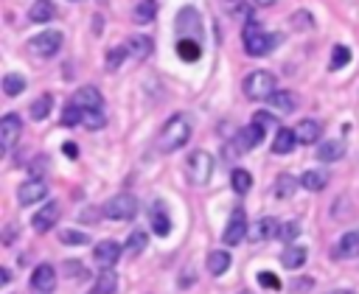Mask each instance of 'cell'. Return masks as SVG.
I'll return each instance as SVG.
<instances>
[{
  "mask_svg": "<svg viewBox=\"0 0 359 294\" xmlns=\"http://www.w3.org/2000/svg\"><path fill=\"white\" fill-rule=\"evenodd\" d=\"M188 140H191V118L185 112H177L163 123V129L157 134V148L163 154H171V151L182 148Z\"/></svg>",
  "mask_w": 359,
  "mask_h": 294,
  "instance_id": "obj_1",
  "label": "cell"
},
{
  "mask_svg": "<svg viewBox=\"0 0 359 294\" xmlns=\"http://www.w3.org/2000/svg\"><path fill=\"white\" fill-rule=\"evenodd\" d=\"M275 45H278V34H266V31L250 17L247 25H244V50H247L250 56H264V53H269Z\"/></svg>",
  "mask_w": 359,
  "mask_h": 294,
  "instance_id": "obj_2",
  "label": "cell"
},
{
  "mask_svg": "<svg viewBox=\"0 0 359 294\" xmlns=\"http://www.w3.org/2000/svg\"><path fill=\"white\" fill-rule=\"evenodd\" d=\"M275 84L278 78L269 70H252L244 78V95L250 101H269V95L275 92Z\"/></svg>",
  "mask_w": 359,
  "mask_h": 294,
  "instance_id": "obj_3",
  "label": "cell"
},
{
  "mask_svg": "<svg viewBox=\"0 0 359 294\" xmlns=\"http://www.w3.org/2000/svg\"><path fill=\"white\" fill-rule=\"evenodd\" d=\"M210 171H213V157L208 151H194L185 162V176L191 185H205L210 179Z\"/></svg>",
  "mask_w": 359,
  "mask_h": 294,
  "instance_id": "obj_4",
  "label": "cell"
},
{
  "mask_svg": "<svg viewBox=\"0 0 359 294\" xmlns=\"http://www.w3.org/2000/svg\"><path fill=\"white\" fill-rule=\"evenodd\" d=\"M137 213V199L132 193H115L107 204H104V216L115 218V221H129Z\"/></svg>",
  "mask_w": 359,
  "mask_h": 294,
  "instance_id": "obj_5",
  "label": "cell"
},
{
  "mask_svg": "<svg viewBox=\"0 0 359 294\" xmlns=\"http://www.w3.org/2000/svg\"><path fill=\"white\" fill-rule=\"evenodd\" d=\"M62 48V34L59 31H42L28 39V53L36 59H50Z\"/></svg>",
  "mask_w": 359,
  "mask_h": 294,
  "instance_id": "obj_6",
  "label": "cell"
},
{
  "mask_svg": "<svg viewBox=\"0 0 359 294\" xmlns=\"http://www.w3.org/2000/svg\"><path fill=\"white\" fill-rule=\"evenodd\" d=\"M174 25H177V34H180V36H188V39H199V36H202V17H199V11L191 8V6L180 8Z\"/></svg>",
  "mask_w": 359,
  "mask_h": 294,
  "instance_id": "obj_7",
  "label": "cell"
},
{
  "mask_svg": "<svg viewBox=\"0 0 359 294\" xmlns=\"http://www.w3.org/2000/svg\"><path fill=\"white\" fill-rule=\"evenodd\" d=\"M20 134H22V120H20V115H14V112L3 115V118H0V143H3V151H11V148L17 146V140H20Z\"/></svg>",
  "mask_w": 359,
  "mask_h": 294,
  "instance_id": "obj_8",
  "label": "cell"
},
{
  "mask_svg": "<svg viewBox=\"0 0 359 294\" xmlns=\"http://www.w3.org/2000/svg\"><path fill=\"white\" fill-rule=\"evenodd\" d=\"M121 252H123L121 244H115V241H98L95 249H93V260H95L101 269H115Z\"/></svg>",
  "mask_w": 359,
  "mask_h": 294,
  "instance_id": "obj_9",
  "label": "cell"
},
{
  "mask_svg": "<svg viewBox=\"0 0 359 294\" xmlns=\"http://www.w3.org/2000/svg\"><path fill=\"white\" fill-rule=\"evenodd\" d=\"M56 286V269L50 263H39L34 272H31V288L36 294H50Z\"/></svg>",
  "mask_w": 359,
  "mask_h": 294,
  "instance_id": "obj_10",
  "label": "cell"
},
{
  "mask_svg": "<svg viewBox=\"0 0 359 294\" xmlns=\"http://www.w3.org/2000/svg\"><path fill=\"white\" fill-rule=\"evenodd\" d=\"M244 238H247V216H244V210H233V216H230V221L224 227V244L236 246Z\"/></svg>",
  "mask_w": 359,
  "mask_h": 294,
  "instance_id": "obj_11",
  "label": "cell"
},
{
  "mask_svg": "<svg viewBox=\"0 0 359 294\" xmlns=\"http://www.w3.org/2000/svg\"><path fill=\"white\" fill-rule=\"evenodd\" d=\"M45 193H48V185H45L42 179L34 176V179H28V182L20 185V190H17V202H20L22 207H28V204H34V202H42Z\"/></svg>",
  "mask_w": 359,
  "mask_h": 294,
  "instance_id": "obj_12",
  "label": "cell"
},
{
  "mask_svg": "<svg viewBox=\"0 0 359 294\" xmlns=\"http://www.w3.org/2000/svg\"><path fill=\"white\" fill-rule=\"evenodd\" d=\"M59 204L56 202H48L39 213H34V218H31V227L36 230V232H48V230H53L56 227V221H59Z\"/></svg>",
  "mask_w": 359,
  "mask_h": 294,
  "instance_id": "obj_13",
  "label": "cell"
},
{
  "mask_svg": "<svg viewBox=\"0 0 359 294\" xmlns=\"http://www.w3.org/2000/svg\"><path fill=\"white\" fill-rule=\"evenodd\" d=\"M70 101H73V104H79L81 109H101V104H104V98H101L98 87H90V84L79 87V90L73 92V98H70Z\"/></svg>",
  "mask_w": 359,
  "mask_h": 294,
  "instance_id": "obj_14",
  "label": "cell"
},
{
  "mask_svg": "<svg viewBox=\"0 0 359 294\" xmlns=\"http://www.w3.org/2000/svg\"><path fill=\"white\" fill-rule=\"evenodd\" d=\"M334 258H353V255H359V230H351V232H345L339 241H337V246H334V252H331Z\"/></svg>",
  "mask_w": 359,
  "mask_h": 294,
  "instance_id": "obj_15",
  "label": "cell"
},
{
  "mask_svg": "<svg viewBox=\"0 0 359 294\" xmlns=\"http://www.w3.org/2000/svg\"><path fill=\"white\" fill-rule=\"evenodd\" d=\"M126 50H129V56H135V59H149L151 50H154V42H151V36H146V34H135V36L126 39Z\"/></svg>",
  "mask_w": 359,
  "mask_h": 294,
  "instance_id": "obj_16",
  "label": "cell"
},
{
  "mask_svg": "<svg viewBox=\"0 0 359 294\" xmlns=\"http://www.w3.org/2000/svg\"><path fill=\"white\" fill-rule=\"evenodd\" d=\"M294 134H297V143H306V146H311V143H317V140H320V134H323V126H320L317 120H311V118H303V120L294 126Z\"/></svg>",
  "mask_w": 359,
  "mask_h": 294,
  "instance_id": "obj_17",
  "label": "cell"
},
{
  "mask_svg": "<svg viewBox=\"0 0 359 294\" xmlns=\"http://www.w3.org/2000/svg\"><path fill=\"white\" fill-rule=\"evenodd\" d=\"M261 137H264V129H261L258 123H250L247 129L238 132L236 146H238V151H250V148H255V146L261 143Z\"/></svg>",
  "mask_w": 359,
  "mask_h": 294,
  "instance_id": "obj_18",
  "label": "cell"
},
{
  "mask_svg": "<svg viewBox=\"0 0 359 294\" xmlns=\"http://www.w3.org/2000/svg\"><path fill=\"white\" fill-rule=\"evenodd\" d=\"M53 17H56L53 0H34V6L28 8V20L31 22H50Z\"/></svg>",
  "mask_w": 359,
  "mask_h": 294,
  "instance_id": "obj_19",
  "label": "cell"
},
{
  "mask_svg": "<svg viewBox=\"0 0 359 294\" xmlns=\"http://www.w3.org/2000/svg\"><path fill=\"white\" fill-rule=\"evenodd\" d=\"M300 185H303L306 190L317 193V190H323V188L328 185V171H323V168H311V171H303V176H300Z\"/></svg>",
  "mask_w": 359,
  "mask_h": 294,
  "instance_id": "obj_20",
  "label": "cell"
},
{
  "mask_svg": "<svg viewBox=\"0 0 359 294\" xmlns=\"http://www.w3.org/2000/svg\"><path fill=\"white\" fill-rule=\"evenodd\" d=\"M154 14H157V3H154V0H135V6H132V20H135L137 25H149V22L154 20Z\"/></svg>",
  "mask_w": 359,
  "mask_h": 294,
  "instance_id": "obj_21",
  "label": "cell"
},
{
  "mask_svg": "<svg viewBox=\"0 0 359 294\" xmlns=\"http://www.w3.org/2000/svg\"><path fill=\"white\" fill-rule=\"evenodd\" d=\"M177 56H180L182 62H196V59L202 56V45H199V39L180 36V39H177Z\"/></svg>",
  "mask_w": 359,
  "mask_h": 294,
  "instance_id": "obj_22",
  "label": "cell"
},
{
  "mask_svg": "<svg viewBox=\"0 0 359 294\" xmlns=\"http://www.w3.org/2000/svg\"><path fill=\"white\" fill-rule=\"evenodd\" d=\"M230 255L224 252V249H213L210 255H208V260H205V266H208V272L213 274V277H219V274H224L227 269H230Z\"/></svg>",
  "mask_w": 359,
  "mask_h": 294,
  "instance_id": "obj_23",
  "label": "cell"
},
{
  "mask_svg": "<svg viewBox=\"0 0 359 294\" xmlns=\"http://www.w3.org/2000/svg\"><path fill=\"white\" fill-rule=\"evenodd\" d=\"M118 288V274L115 269H101V274L93 283V294H115Z\"/></svg>",
  "mask_w": 359,
  "mask_h": 294,
  "instance_id": "obj_24",
  "label": "cell"
},
{
  "mask_svg": "<svg viewBox=\"0 0 359 294\" xmlns=\"http://www.w3.org/2000/svg\"><path fill=\"white\" fill-rule=\"evenodd\" d=\"M269 106L278 109V112H292V109L297 106V95L289 92V90H275V92L269 95Z\"/></svg>",
  "mask_w": 359,
  "mask_h": 294,
  "instance_id": "obj_25",
  "label": "cell"
},
{
  "mask_svg": "<svg viewBox=\"0 0 359 294\" xmlns=\"http://www.w3.org/2000/svg\"><path fill=\"white\" fill-rule=\"evenodd\" d=\"M294 143H297V134L292 132V129H278L275 132V140H272V151L275 154H289L292 148H294Z\"/></svg>",
  "mask_w": 359,
  "mask_h": 294,
  "instance_id": "obj_26",
  "label": "cell"
},
{
  "mask_svg": "<svg viewBox=\"0 0 359 294\" xmlns=\"http://www.w3.org/2000/svg\"><path fill=\"white\" fill-rule=\"evenodd\" d=\"M50 109H53V95L50 92H42V95H36L34 101H31V118L34 120H45L48 115H50Z\"/></svg>",
  "mask_w": 359,
  "mask_h": 294,
  "instance_id": "obj_27",
  "label": "cell"
},
{
  "mask_svg": "<svg viewBox=\"0 0 359 294\" xmlns=\"http://www.w3.org/2000/svg\"><path fill=\"white\" fill-rule=\"evenodd\" d=\"M342 154H345V146L339 140H325L317 148V160H323V162H337V160H342Z\"/></svg>",
  "mask_w": 359,
  "mask_h": 294,
  "instance_id": "obj_28",
  "label": "cell"
},
{
  "mask_svg": "<svg viewBox=\"0 0 359 294\" xmlns=\"http://www.w3.org/2000/svg\"><path fill=\"white\" fill-rule=\"evenodd\" d=\"M151 230H154L160 238L171 232V218H168V213L163 210V204H154V207H151Z\"/></svg>",
  "mask_w": 359,
  "mask_h": 294,
  "instance_id": "obj_29",
  "label": "cell"
},
{
  "mask_svg": "<svg viewBox=\"0 0 359 294\" xmlns=\"http://www.w3.org/2000/svg\"><path fill=\"white\" fill-rule=\"evenodd\" d=\"M280 263L286 266V269H300L303 263H306V249L303 246H286L283 249V255H280Z\"/></svg>",
  "mask_w": 359,
  "mask_h": 294,
  "instance_id": "obj_30",
  "label": "cell"
},
{
  "mask_svg": "<svg viewBox=\"0 0 359 294\" xmlns=\"http://www.w3.org/2000/svg\"><path fill=\"white\" fill-rule=\"evenodd\" d=\"M278 232H280L278 218L264 216V218L258 221V227H255V241H264V238H278Z\"/></svg>",
  "mask_w": 359,
  "mask_h": 294,
  "instance_id": "obj_31",
  "label": "cell"
},
{
  "mask_svg": "<svg viewBox=\"0 0 359 294\" xmlns=\"http://www.w3.org/2000/svg\"><path fill=\"white\" fill-rule=\"evenodd\" d=\"M230 185H233V190L236 193H247L250 188H252V174L250 171H244V168H233V174H230Z\"/></svg>",
  "mask_w": 359,
  "mask_h": 294,
  "instance_id": "obj_32",
  "label": "cell"
},
{
  "mask_svg": "<svg viewBox=\"0 0 359 294\" xmlns=\"http://www.w3.org/2000/svg\"><path fill=\"white\" fill-rule=\"evenodd\" d=\"M297 190V179L292 176V174H280L278 179H275V196L278 199H286V196H292Z\"/></svg>",
  "mask_w": 359,
  "mask_h": 294,
  "instance_id": "obj_33",
  "label": "cell"
},
{
  "mask_svg": "<svg viewBox=\"0 0 359 294\" xmlns=\"http://www.w3.org/2000/svg\"><path fill=\"white\" fill-rule=\"evenodd\" d=\"M22 90H25V78H22V76L8 73V76L3 78V92H6V95H11V98H14V95H20Z\"/></svg>",
  "mask_w": 359,
  "mask_h": 294,
  "instance_id": "obj_34",
  "label": "cell"
},
{
  "mask_svg": "<svg viewBox=\"0 0 359 294\" xmlns=\"http://www.w3.org/2000/svg\"><path fill=\"white\" fill-rule=\"evenodd\" d=\"M81 118H84V109H81L79 104L70 101V104L65 106V112H62V126H79Z\"/></svg>",
  "mask_w": 359,
  "mask_h": 294,
  "instance_id": "obj_35",
  "label": "cell"
},
{
  "mask_svg": "<svg viewBox=\"0 0 359 294\" xmlns=\"http://www.w3.org/2000/svg\"><path fill=\"white\" fill-rule=\"evenodd\" d=\"M81 126H87V129H104L107 126V118H104V112L101 109H84V118H81Z\"/></svg>",
  "mask_w": 359,
  "mask_h": 294,
  "instance_id": "obj_36",
  "label": "cell"
},
{
  "mask_svg": "<svg viewBox=\"0 0 359 294\" xmlns=\"http://www.w3.org/2000/svg\"><path fill=\"white\" fill-rule=\"evenodd\" d=\"M146 244H149L146 232H140V230H137V232H132V235H129V241H126V246H123V249H126V255H132V258H135V255H140V252L146 249Z\"/></svg>",
  "mask_w": 359,
  "mask_h": 294,
  "instance_id": "obj_37",
  "label": "cell"
},
{
  "mask_svg": "<svg viewBox=\"0 0 359 294\" xmlns=\"http://www.w3.org/2000/svg\"><path fill=\"white\" fill-rule=\"evenodd\" d=\"M123 56H129L126 45H121V48H112V50H107V62H104V67H107V70H118V67L123 64Z\"/></svg>",
  "mask_w": 359,
  "mask_h": 294,
  "instance_id": "obj_38",
  "label": "cell"
},
{
  "mask_svg": "<svg viewBox=\"0 0 359 294\" xmlns=\"http://www.w3.org/2000/svg\"><path fill=\"white\" fill-rule=\"evenodd\" d=\"M348 62H351V50H348L345 45H337V48L331 50V64H328V67H331V70H342Z\"/></svg>",
  "mask_w": 359,
  "mask_h": 294,
  "instance_id": "obj_39",
  "label": "cell"
},
{
  "mask_svg": "<svg viewBox=\"0 0 359 294\" xmlns=\"http://www.w3.org/2000/svg\"><path fill=\"white\" fill-rule=\"evenodd\" d=\"M252 123H258L261 129H280V126H278V118H275L272 112H264V109L252 115Z\"/></svg>",
  "mask_w": 359,
  "mask_h": 294,
  "instance_id": "obj_40",
  "label": "cell"
},
{
  "mask_svg": "<svg viewBox=\"0 0 359 294\" xmlns=\"http://www.w3.org/2000/svg\"><path fill=\"white\" fill-rule=\"evenodd\" d=\"M59 241L62 244H70V246H81V244H87V235L84 232H76V230H65L59 235Z\"/></svg>",
  "mask_w": 359,
  "mask_h": 294,
  "instance_id": "obj_41",
  "label": "cell"
},
{
  "mask_svg": "<svg viewBox=\"0 0 359 294\" xmlns=\"http://www.w3.org/2000/svg\"><path fill=\"white\" fill-rule=\"evenodd\" d=\"M297 232H300V224H297V221H289V224H280V232H278V238L289 244L292 238H297Z\"/></svg>",
  "mask_w": 359,
  "mask_h": 294,
  "instance_id": "obj_42",
  "label": "cell"
},
{
  "mask_svg": "<svg viewBox=\"0 0 359 294\" xmlns=\"http://www.w3.org/2000/svg\"><path fill=\"white\" fill-rule=\"evenodd\" d=\"M258 283H261L264 288L280 291V280H278V274H272V272H258Z\"/></svg>",
  "mask_w": 359,
  "mask_h": 294,
  "instance_id": "obj_43",
  "label": "cell"
},
{
  "mask_svg": "<svg viewBox=\"0 0 359 294\" xmlns=\"http://www.w3.org/2000/svg\"><path fill=\"white\" fill-rule=\"evenodd\" d=\"M62 151H65V157H70V160H76V157H79V146H76V143H65V146H62Z\"/></svg>",
  "mask_w": 359,
  "mask_h": 294,
  "instance_id": "obj_44",
  "label": "cell"
},
{
  "mask_svg": "<svg viewBox=\"0 0 359 294\" xmlns=\"http://www.w3.org/2000/svg\"><path fill=\"white\" fill-rule=\"evenodd\" d=\"M8 280H11V272H8L6 266H3V269H0V286H6Z\"/></svg>",
  "mask_w": 359,
  "mask_h": 294,
  "instance_id": "obj_45",
  "label": "cell"
},
{
  "mask_svg": "<svg viewBox=\"0 0 359 294\" xmlns=\"http://www.w3.org/2000/svg\"><path fill=\"white\" fill-rule=\"evenodd\" d=\"M278 0H255V6H264V8H269V6H275Z\"/></svg>",
  "mask_w": 359,
  "mask_h": 294,
  "instance_id": "obj_46",
  "label": "cell"
},
{
  "mask_svg": "<svg viewBox=\"0 0 359 294\" xmlns=\"http://www.w3.org/2000/svg\"><path fill=\"white\" fill-rule=\"evenodd\" d=\"M325 294H353V291H348V288H337V291H325Z\"/></svg>",
  "mask_w": 359,
  "mask_h": 294,
  "instance_id": "obj_47",
  "label": "cell"
},
{
  "mask_svg": "<svg viewBox=\"0 0 359 294\" xmlns=\"http://www.w3.org/2000/svg\"><path fill=\"white\" fill-rule=\"evenodd\" d=\"M70 3H79V0H70Z\"/></svg>",
  "mask_w": 359,
  "mask_h": 294,
  "instance_id": "obj_48",
  "label": "cell"
}]
</instances>
